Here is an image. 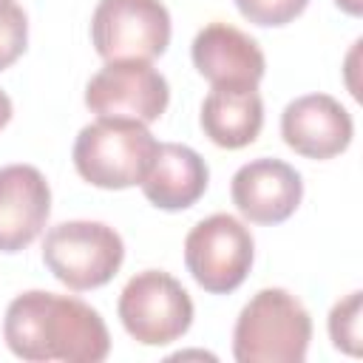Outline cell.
Listing matches in <instances>:
<instances>
[{
	"instance_id": "obj_15",
	"label": "cell",
	"mask_w": 363,
	"mask_h": 363,
	"mask_svg": "<svg viewBox=\"0 0 363 363\" xmlns=\"http://www.w3.org/2000/svg\"><path fill=\"white\" fill-rule=\"evenodd\" d=\"M360 301H363V292L354 289L343 301H337L329 312V337L335 349L352 357L360 354Z\"/></svg>"
},
{
	"instance_id": "obj_7",
	"label": "cell",
	"mask_w": 363,
	"mask_h": 363,
	"mask_svg": "<svg viewBox=\"0 0 363 363\" xmlns=\"http://www.w3.org/2000/svg\"><path fill=\"white\" fill-rule=\"evenodd\" d=\"M91 40L105 62H150L167 51L170 11L162 0H99L91 17Z\"/></svg>"
},
{
	"instance_id": "obj_10",
	"label": "cell",
	"mask_w": 363,
	"mask_h": 363,
	"mask_svg": "<svg viewBox=\"0 0 363 363\" xmlns=\"http://www.w3.org/2000/svg\"><path fill=\"white\" fill-rule=\"evenodd\" d=\"M281 136L295 153L306 159H332L349 147L354 122L335 96L306 94L284 108Z\"/></svg>"
},
{
	"instance_id": "obj_3",
	"label": "cell",
	"mask_w": 363,
	"mask_h": 363,
	"mask_svg": "<svg viewBox=\"0 0 363 363\" xmlns=\"http://www.w3.org/2000/svg\"><path fill=\"white\" fill-rule=\"evenodd\" d=\"M159 142L139 119L125 116H99L85 125L74 142V167L77 173L102 190H125L142 184Z\"/></svg>"
},
{
	"instance_id": "obj_4",
	"label": "cell",
	"mask_w": 363,
	"mask_h": 363,
	"mask_svg": "<svg viewBox=\"0 0 363 363\" xmlns=\"http://www.w3.org/2000/svg\"><path fill=\"white\" fill-rule=\"evenodd\" d=\"M48 272L74 292L105 286L125 261L122 235L102 221H60L43 238Z\"/></svg>"
},
{
	"instance_id": "obj_14",
	"label": "cell",
	"mask_w": 363,
	"mask_h": 363,
	"mask_svg": "<svg viewBox=\"0 0 363 363\" xmlns=\"http://www.w3.org/2000/svg\"><path fill=\"white\" fill-rule=\"evenodd\" d=\"M201 130L204 136L227 150L247 147L258 139L264 125V102L258 88L244 85H213L201 102Z\"/></svg>"
},
{
	"instance_id": "obj_8",
	"label": "cell",
	"mask_w": 363,
	"mask_h": 363,
	"mask_svg": "<svg viewBox=\"0 0 363 363\" xmlns=\"http://www.w3.org/2000/svg\"><path fill=\"white\" fill-rule=\"evenodd\" d=\"M170 102L167 79L145 60L105 62L85 85V105L96 116L156 122Z\"/></svg>"
},
{
	"instance_id": "obj_18",
	"label": "cell",
	"mask_w": 363,
	"mask_h": 363,
	"mask_svg": "<svg viewBox=\"0 0 363 363\" xmlns=\"http://www.w3.org/2000/svg\"><path fill=\"white\" fill-rule=\"evenodd\" d=\"M11 113H14V108H11V99H9V94H6V91H0V130L9 125Z\"/></svg>"
},
{
	"instance_id": "obj_16",
	"label": "cell",
	"mask_w": 363,
	"mask_h": 363,
	"mask_svg": "<svg viewBox=\"0 0 363 363\" xmlns=\"http://www.w3.org/2000/svg\"><path fill=\"white\" fill-rule=\"evenodd\" d=\"M28 43V17L17 0H0V71L17 62Z\"/></svg>"
},
{
	"instance_id": "obj_11",
	"label": "cell",
	"mask_w": 363,
	"mask_h": 363,
	"mask_svg": "<svg viewBox=\"0 0 363 363\" xmlns=\"http://www.w3.org/2000/svg\"><path fill=\"white\" fill-rule=\"evenodd\" d=\"M190 57L210 85L258 88L267 68L261 45L230 23H207L193 37Z\"/></svg>"
},
{
	"instance_id": "obj_6",
	"label": "cell",
	"mask_w": 363,
	"mask_h": 363,
	"mask_svg": "<svg viewBox=\"0 0 363 363\" xmlns=\"http://www.w3.org/2000/svg\"><path fill=\"white\" fill-rule=\"evenodd\" d=\"M252 233L227 213L201 218L184 238V264L193 281L210 295L238 289L252 267Z\"/></svg>"
},
{
	"instance_id": "obj_19",
	"label": "cell",
	"mask_w": 363,
	"mask_h": 363,
	"mask_svg": "<svg viewBox=\"0 0 363 363\" xmlns=\"http://www.w3.org/2000/svg\"><path fill=\"white\" fill-rule=\"evenodd\" d=\"M335 6L352 17H360V11H363V0H335Z\"/></svg>"
},
{
	"instance_id": "obj_1",
	"label": "cell",
	"mask_w": 363,
	"mask_h": 363,
	"mask_svg": "<svg viewBox=\"0 0 363 363\" xmlns=\"http://www.w3.org/2000/svg\"><path fill=\"white\" fill-rule=\"evenodd\" d=\"M3 337L11 354L28 363H99L111 352V335L96 309L45 289H28L9 303Z\"/></svg>"
},
{
	"instance_id": "obj_2",
	"label": "cell",
	"mask_w": 363,
	"mask_h": 363,
	"mask_svg": "<svg viewBox=\"0 0 363 363\" xmlns=\"http://www.w3.org/2000/svg\"><path fill=\"white\" fill-rule=\"evenodd\" d=\"M312 340V318L303 303L281 289H258L241 309L233 329L238 363H303Z\"/></svg>"
},
{
	"instance_id": "obj_12",
	"label": "cell",
	"mask_w": 363,
	"mask_h": 363,
	"mask_svg": "<svg viewBox=\"0 0 363 363\" xmlns=\"http://www.w3.org/2000/svg\"><path fill=\"white\" fill-rule=\"evenodd\" d=\"M51 213V187L31 164L0 167V252L26 250Z\"/></svg>"
},
{
	"instance_id": "obj_13",
	"label": "cell",
	"mask_w": 363,
	"mask_h": 363,
	"mask_svg": "<svg viewBox=\"0 0 363 363\" xmlns=\"http://www.w3.org/2000/svg\"><path fill=\"white\" fill-rule=\"evenodd\" d=\"M207 182V162L193 147L164 142L159 145L156 159L142 179V193L159 210H187L204 196Z\"/></svg>"
},
{
	"instance_id": "obj_9",
	"label": "cell",
	"mask_w": 363,
	"mask_h": 363,
	"mask_svg": "<svg viewBox=\"0 0 363 363\" xmlns=\"http://www.w3.org/2000/svg\"><path fill=\"white\" fill-rule=\"evenodd\" d=\"M230 196L247 221L281 224L298 210L303 199V182L292 164L264 156L235 170Z\"/></svg>"
},
{
	"instance_id": "obj_17",
	"label": "cell",
	"mask_w": 363,
	"mask_h": 363,
	"mask_svg": "<svg viewBox=\"0 0 363 363\" xmlns=\"http://www.w3.org/2000/svg\"><path fill=\"white\" fill-rule=\"evenodd\" d=\"M306 3L309 0H235L241 17L264 28L292 23L306 9Z\"/></svg>"
},
{
	"instance_id": "obj_5",
	"label": "cell",
	"mask_w": 363,
	"mask_h": 363,
	"mask_svg": "<svg viewBox=\"0 0 363 363\" xmlns=\"http://www.w3.org/2000/svg\"><path fill=\"white\" fill-rule=\"evenodd\" d=\"M119 320L142 346H164L179 340L193 323V301L187 289L162 269L136 272L119 295Z\"/></svg>"
}]
</instances>
